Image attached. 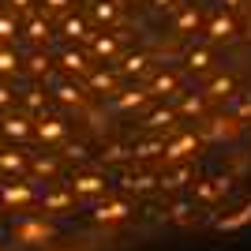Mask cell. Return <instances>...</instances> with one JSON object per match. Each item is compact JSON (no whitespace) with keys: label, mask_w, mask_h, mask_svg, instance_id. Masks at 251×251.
<instances>
[{"label":"cell","mask_w":251,"mask_h":251,"mask_svg":"<svg viewBox=\"0 0 251 251\" xmlns=\"http://www.w3.org/2000/svg\"><path fill=\"white\" fill-rule=\"evenodd\" d=\"M8 4H11V11H26L34 0H8Z\"/></svg>","instance_id":"7bdbcfd3"},{"label":"cell","mask_w":251,"mask_h":251,"mask_svg":"<svg viewBox=\"0 0 251 251\" xmlns=\"http://www.w3.org/2000/svg\"><path fill=\"white\" fill-rule=\"evenodd\" d=\"M34 202H38V188H34L30 176H8L0 184V206L23 210V206H34Z\"/></svg>","instance_id":"7a4b0ae2"},{"label":"cell","mask_w":251,"mask_h":251,"mask_svg":"<svg viewBox=\"0 0 251 251\" xmlns=\"http://www.w3.org/2000/svg\"><path fill=\"white\" fill-rule=\"evenodd\" d=\"M202 94H206V101H229V98L236 94V79H232V75H214V79L202 86Z\"/></svg>","instance_id":"484cf974"},{"label":"cell","mask_w":251,"mask_h":251,"mask_svg":"<svg viewBox=\"0 0 251 251\" xmlns=\"http://www.w3.org/2000/svg\"><path fill=\"white\" fill-rule=\"evenodd\" d=\"M147 101H154V98L147 94V86H131V90H116V94H109V105H113L116 113H131V109H143Z\"/></svg>","instance_id":"e0dca14e"},{"label":"cell","mask_w":251,"mask_h":251,"mask_svg":"<svg viewBox=\"0 0 251 251\" xmlns=\"http://www.w3.org/2000/svg\"><path fill=\"white\" fill-rule=\"evenodd\" d=\"M56 64H60L64 75H83V79H86V72L94 68V64H90V49H64L60 56H56Z\"/></svg>","instance_id":"ac0fdd59"},{"label":"cell","mask_w":251,"mask_h":251,"mask_svg":"<svg viewBox=\"0 0 251 251\" xmlns=\"http://www.w3.org/2000/svg\"><path fill=\"white\" fill-rule=\"evenodd\" d=\"M23 68V56L11 49H0V79H11V75Z\"/></svg>","instance_id":"836d02e7"},{"label":"cell","mask_w":251,"mask_h":251,"mask_svg":"<svg viewBox=\"0 0 251 251\" xmlns=\"http://www.w3.org/2000/svg\"><path fill=\"white\" fill-rule=\"evenodd\" d=\"M68 188H72L75 199H83V202H98L101 195H109V176L105 173H75L72 180H68Z\"/></svg>","instance_id":"277c9868"},{"label":"cell","mask_w":251,"mask_h":251,"mask_svg":"<svg viewBox=\"0 0 251 251\" xmlns=\"http://www.w3.org/2000/svg\"><path fill=\"white\" fill-rule=\"evenodd\" d=\"M64 161H90V147L86 143H68L64 147Z\"/></svg>","instance_id":"74e56055"},{"label":"cell","mask_w":251,"mask_h":251,"mask_svg":"<svg viewBox=\"0 0 251 251\" xmlns=\"http://www.w3.org/2000/svg\"><path fill=\"white\" fill-rule=\"evenodd\" d=\"M116 72H120V79H143V75L154 72V56L150 52H124Z\"/></svg>","instance_id":"5bb4252c"},{"label":"cell","mask_w":251,"mask_h":251,"mask_svg":"<svg viewBox=\"0 0 251 251\" xmlns=\"http://www.w3.org/2000/svg\"><path fill=\"white\" fill-rule=\"evenodd\" d=\"M19 101H23V113L42 116V113H49L52 94H49V90H42V86H30V90H23V94H19Z\"/></svg>","instance_id":"603a6c76"},{"label":"cell","mask_w":251,"mask_h":251,"mask_svg":"<svg viewBox=\"0 0 251 251\" xmlns=\"http://www.w3.org/2000/svg\"><path fill=\"white\" fill-rule=\"evenodd\" d=\"M23 68H26L34 79H45V75L52 72V60H49V52H30V56L23 60Z\"/></svg>","instance_id":"1f68e13d"},{"label":"cell","mask_w":251,"mask_h":251,"mask_svg":"<svg viewBox=\"0 0 251 251\" xmlns=\"http://www.w3.org/2000/svg\"><path fill=\"white\" fill-rule=\"evenodd\" d=\"M34 135L42 143H64L68 139V124L56 113H42V116H34Z\"/></svg>","instance_id":"7c38bea8"},{"label":"cell","mask_w":251,"mask_h":251,"mask_svg":"<svg viewBox=\"0 0 251 251\" xmlns=\"http://www.w3.org/2000/svg\"><path fill=\"white\" fill-rule=\"evenodd\" d=\"M236 34H240V26H236V19H232L225 8L210 15V23H206V38H210L214 45H221V42H236Z\"/></svg>","instance_id":"30bf717a"},{"label":"cell","mask_w":251,"mask_h":251,"mask_svg":"<svg viewBox=\"0 0 251 251\" xmlns=\"http://www.w3.org/2000/svg\"><path fill=\"white\" fill-rule=\"evenodd\" d=\"M60 34L68 38V42H90V38H94V30H90V23H86L83 15H64L60 19Z\"/></svg>","instance_id":"d4e9b609"},{"label":"cell","mask_w":251,"mask_h":251,"mask_svg":"<svg viewBox=\"0 0 251 251\" xmlns=\"http://www.w3.org/2000/svg\"><path fill=\"white\" fill-rule=\"evenodd\" d=\"M15 98H19V94H15L8 83H0V113H4V109H11V105H15Z\"/></svg>","instance_id":"ab89813d"},{"label":"cell","mask_w":251,"mask_h":251,"mask_svg":"<svg viewBox=\"0 0 251 251\" xmlns=\"http://www.w3.org/2000/svg\"><path fill=\"white\" fill-rule=\"evenodd\" d=\"M56 236H60L56 225L45 221V218H23V221L11 225V240L23 244V248H45V244H52Z\"/></svg>","instance_id":"6da1fadb"},{"label":"cell","mask_w":251,"mask_h":251,"mask_svg":"<svg viewBox=\"0 0 251 251\" xmlns=\"http://www.w3.org/2000/svg\"><path fill=\"white\" fill-rule=\"evenodd\" d=\"M173 26H176V34H191V30H199V26H202V11H199V4H184Z\"/></svg>","instance_id":"f546056e"},{"label":"cell","mask_w":251,"mask_h":251,"mask_svg":"<svg viewBox=\"0 0 251 251\" xmlns=\"http://www.w3.org/2000/svg\"><path fill=\"white\" fill-rule=\"evenodd\" d=\"M210 64H214V49L210 45H191L188 52H184V68L188 72H210Z\"/></svg>","instance_id":"f1b7e54d"},{"label":"cell","mask_w":251,"mask_h":251,"mask_svg":"<svg viewBox=\"0 0 251 251\" xmlns=\"http://www.w3.org/2000/svg\"><path fill=\"white\" fill-rule=\"evenodd\" d=\"M52 101H56V105H68V109H79V105L86 101V86L72 83V79L52 83Z\"/></svg>","instance_id":"44dd1931"},{"label":"cell","mask_w":251,"mask_h":251,"mask_svg":"<svg viewBox=\"0 0 251 251\" xmlns=\"http://www.w3.org/2000/svg\"><path fill=\"white\" fill-rule=\"evenodd\" d=\"M38 202H42L45 214H64V210H72L79 199L72 195V188H68V184H56V188H49L45 195H38Z\"/></svg>","instance_id":"9a60e30c"},{"label":"cell","mask_w":251,"mask_h":251,"mask_svg":"<svg viewBox=\"0 0 251 251\" xmlns=\"http://www.w3.org/2000/svg\"><path fill=\"white\" fill-rule=\"evenodd\" d=\"M90 15L105 26H113V23H120V4L116 0H90Z\"/></svg>","instance_id":"4dcf8cb0"},{"label":"cell","mask_w":251,"mask_h":251,"mask_svg":"<svg viewBox=\"0 0 251 251\" xmlns=\"http://www.w3.org/2000/svg\"><path fill=\"white\" fill-rule=\"evenodd\" d=\"M176 116H191V120H202L206 116V94H176Z\"/></svg>","instance_id":"4316f807"},{"label":"cell","mask_w":251,"mask_h":251,"mask_svg":"<svg viewBox=\"0 0 251 251\" xmlns=\"http://www.w3.org/2000/svg\"><path fill=\"white\" fill-rule=\"evenodd\" d=\"M157 180H161V191H180V188H191V184L199 180V169L191 165V161H176V165H169Z\"/></svg>","instance_id":"ba28073f"},{"label":"cell","mask_w":251,"mask_h":251,"mask_svg":"<svg viewBox=\"0 0 251 251\" xmlns=\"http://www.w3.org/2000/svg\"><path fill=\"white\" fill-rule=\"evenodd\" d=\"M240 131H244L240 116H214V120H202V127H199L202 139H236Z\"/></svg>","instance_id":"8fae6325"},{"label":"cell","mask_w":251,"mask_h":251,"mask_svg":"<svg viewBox=\"0 0 251 251\" xmlns=\"http://www.w3.org/2000/svg\"><path fill=\"white\" fill-rule=\"evenodd\" d=\"M147 94L150 98H176L180 94V75L176 72H154L147 83Z\"/></svg>","instance_id":"ffe728a7"},{"label":"cell","mask_w":251,"mask_h":251,"mask_svg":"<svg viewBox=\"0 0 251 251\" xmlns=\"http://www.w3.org/2000/svg\"><path fill=\"white\" fill-rule=\"evenodd\" d=\"M26 38H30L34 45H45L52 38V23L49 19H30L26 23Z\"/></svg>","instance_id":"d6a6232c"},{"label":"cell","mask_w":251,"mask_h":251,"mask_svg":"<svg viewBox=\"0 0 251 251\" xmlns=\"http://www.w3.org/2000/svg\"><path fill=\"white\" fill-rule=\"evenodd\" d=\"M251 221V202L244 210H236V214H232V218H218V229L225 232V229H240V225H248Z\"/></svg>","instance_id":"8d00e7d4"},{"label":"cell","mask_w":251,"mask_h":251,"mask_svg":"<svg viewBox=\"0 0 251 251\" xmlns=\"http://www.w3.org/2000/svg\"><path fill=\"white\" fill-rule=\"evenodd\" d=\"M45 251H49V248H45Z\"/></svg>","instance_id":"bcb514c9"},{"label":"cell","mask_w":251,"mask_h":251,"mask_svg":"<svg viewBox=\"0 0 251 251\" xmlns=\"http://www.w3.org/2000/svg\"><path fill=\"white\" fill-rule=\"evenodd\" d=\"M0 251H4V248H0Z\"/></svg>","instance_id":"f6af8a7d"},{"label":"cell","mask_w":251,"mask_h":251,"mask_svg":"<svg viewBox=\"0 0 251 251\" xmlns=\"http://www.w3.org/2000/svg\"><path fill=\"white\" fill-rule=\"evenodd\" d=\"M86 90H94V94L109 98L120 90V72L116 68H90L86 72Z\"/></svg>","instance_id":"4fadbf2b"},{"label":"cell","mask_w":251,"mask_h":251,"mask_svg":"<svg viewBox=\"0 0 251 251\" xmlns=\"http://www.w3.org/2000/svg\"><path fill=\"white\" fill-rule=\"evenodd\" d=\"M131 214H135V206L127 199H120V195H101V199L94 202V210H90V221H94V225H124Z\"/></svg>","instance_id":"3957f363"},{"label":"cell","mask_w":251,"mask_h":251,"mask_svg":"<svg viewBox=\"0 0 251 251\" xmlns=\"http://www.w3.org/2000/svg\"><path fill=\"white\" fill-rule=\"evenodd\" d=\"M191 214H195V206H191V202H173V206L165 210V221H173V225H188Z\"/></svg>","instance_id":"e575fe53"},{"label":"cell","mask_w":251,"mask_h":251,"mask_svg":"<svg viewBox=\"0 0 251 251\" xmlns=\"http://www.w3.org/2000/svg\"><path fill=\"white\" fill-rule=\"evenodd\" d=\"M15 30H19L15 11H11V15H0V42H11V38H15Z\"/></svg>","instance_id":"f35d334b"},{"label":"cell","mask_w":251,"mask_h":251,"mask_svg":"<svg viewBox=\"0 0 251 251\" xmlns=\"http://www.w3.org/2000/svg\"><path fill=\"white\" fill-rule=\"evenodd\" d=\"M0 135L11 139V143L34 139V116L30 113H8V109H4V116H0Z\"/></svg>","instance_id":"8992f818"},{"label":"cell","mask_w":251,"mask_h":251,"mask_svg":"<svg viewBox=\"0 0 251 251\" xmlns=\"http://www.w3.org/2000/svg\"><path fill=\"white\" fill-rule=\"evenodd\" d=\"M120 184H124L127 191H135V195H154V191H161L157 173H147V169H139V173H124Z\"/></svg>","instance_id":"d6986e66"},{"label":"cell","mask_w":251,"mask_h":251,"mask_svg":"<svg viewBox=\"0 0 251 251\" xmlns=\"http://www.w3.org/2000/svg\"><path fill=\"white\" fill-rule=\"evenodd\" d=\"M154 157H165V135L131 143V161H154Z\"/></svg>","instance_id":"cb8c5ba5"},{"label":"cell","mask_w":251,"mask_h":251,"mask_svg":"<svg viewBox=\"0 0 251 251\" xmlns=\"http://www.w3.org/2000/svg\"><path fill=\"white\" fill-rule=\"evenodd\" d=\"M0 173L4 176H30V150L0 147Z\"/></svg>","instance_id":"9c48e42d"},{"label":"cell","mask_w":251,"mask_h":251,"mask_svg":"<svg viewBox=\"0 0 251 251\" xmlns=\"http://www.w3.org/2000/svg\"><path fill=\"white\" fill-rule=\"evenodd\" d=\"M90 56H98V60H116L120 56V34L113 30H94V38H90Z\"/></svg>","instance_id":"2e32d148"},{"label":"cell","mask_w":251,"mask_h":251,"mask_svg":"<svg viewBox=\"0 0 251 251\" xmlns=\"http://www.w3.org/2000/svg\"><path fill=\"white\" fill-rule=\"evenodd\" d=\"M202 147V135H195V131H184V135L176 139H165V165H176V161H191V157L199 154Z\"/></svg>","instance_id":"5b68a950"},{"label":"cell","mask_w":251,"mask_h":251,"mask_svg":"<svg viewBox=\"0 0 251 251\" xmlns=\"http://www.w3.org/2000/svg\"><path fill=\"white\" fill-rule=\"evenodd\" d=\"M42 4H45V11H68L72 0H42Z\"/></svg>","instance_id":"60d3db41"},{"label":"cell","mask_w":251,"mask_h":251,"mask_svg":"<svg viewBox=\"0 0 251 251\" xmlns=\"http://www.w3.org/2000/svg\"><path fill=\"white\" fill-rule=\"evenodd\" d=\"M101 161H131V147H124V143H105L101 147Z\"/></svg>","instance_id":"d590c367"},{"label":"cell","mask_w":251,"mask_h":251,"mask_svg":"<svg viewBox=\"0 0 251 251\" xmlns=\"http://www.w3.org/2000/svg\"><path fill=\"white\" fill-rule=\"evenodd\" d=\"M60 165H64V154L56 157V154H30V176H45V180H56V173H60Z\"/></svg>","instance_id":"83f0119b"},{"label":"cell","mask_w":251,"mask_h":251,"mask_svg":"<svg viewBox=\"0 0 251 251\" xmlns=\"http://www.w3.org/2000/svg\"><path fill=\"white\" fill-rule=\"evenodd\" d=\"M176 120H180L176 109H173V105H165V109H154V113H147L143 120H139V127H143V131H154V135H161V131H169Z\"/></svg>","instance_id":"7402d4cb"},{"label":"cell","mask_w":251,"mask_h":251,"mask_svg":"<svg viewBox=\"0 0 251 251\" xmlns=\"http://www.w3.org/2000/svg\"><path fill=\"white\" fill-rule=\"evenodd\" d=\"M221 4H225V8H229V11H236V8H244L248 0H221Z\"/></svg>","instance_id":"ee69618b"},{"label":"cell","mask_w":251,"mask_h":251,"mask_svg":"<svg viewBox=\"0 0 251 251\" xmlns=\"http://www.w3.org/2000/svg\"><path fill=\"white\" fill-rule=\"evenodd\" d=\"M229 191H232L229 176H199L191 184V199L195 202H218V199H225Z\"/></svg>","instance_id":"52a82bcc"},{"label":"cell","mask_w":251,"mask_h":251,"mask_svg":"<svg viewBox=\"0 0 251 251\" xmlns=\"http://www.w3.org/2000/svg\"><path fill=\"white\" fill-rule=\"evenodd\" d=\"M157 11H173V8H180V0H150Z\"/></svg>","instance_id":"b9f144b4"}]
</instances>
